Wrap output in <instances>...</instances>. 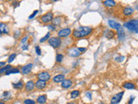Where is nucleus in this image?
Here are the masks:
<instances>
[{
  "instance_id": "f257e3e1",
  "label": "nucleus",
  "mask_w": 138,
  "mask_h": 104,
  "mask_svg": "<svg viewBox=\"0 0 138 104\" xmlns=\"http://www.w3.org/2000/svg\"><path fill=\"white\" fill-rule=\"evenodd\" d=\"M92 28L87 27V26H80V27L75 29L73 31V37L74 38H82L89 36L92 32Z\"/></svg>"
},
{
  "instance_id": "f03ea898",
  "label": "nucleus",
  "mask_w": 138,
  "mask_h": 104,
  "mask_svg": "<svg viewBox=\"0 0 138 104\" xmlns=\"http://www.w3.org/2000/svg\"><path fill=\"white\" fill-rule=\"evenodd\" d=\"M124 26L127 28L129 30L133 31L135 33H138V20H136V19H132V20H129V22L124 23Z\"/></svg>"
},
{
  "instance_id": "7ed1b4c3",
  "label": "nucleus",
  "mask_w": 138,
  "mask_h": 104,
  "mask_svg": "<svg viewBox=\"0 0 138 104\" xmlns=\"http://www.w3.org/2000/svg\"><path fill=\"white\" fill-rule=\"evenodd\" d=\"M48 44L55 49H58L61 46L62 40L60 37H52L48 39Z\"/></svg>"
},
{
  "instance_id": "20e7f679",
  "label": "nucleus",
  "mask_w": 138,
  "mask_h": 104,
  "mask_svg": "<svg viewBox=\"0 0 138 104\" xmlns=\"http://www.w3.org/2000/svg\"><path fill=\"white\" fill-rule=\"evenodd\" d=\"M53 18H54L53 12H52V11H48V12L45 13V14L41 16V21H42L43 24H48V23L52 22Z\"/></svg>"
},
{
  "instance_id": "39448f33",
  "label": "nucleus",
  "mask_w": 138,
  "mask_h": 104,
  "mask_svg": "<svg viewBox=\"0 0 138 104\" xmlns=\"http://www.w3.org/2000/svg\"><path fill=\"white\" fill-rule=\"evenodd\" d=\"M36 77H37L38 80L44 81V82H47V81L50 80L51 75H50V73L47 72V71H41L37 74Z\"/></svg>"
},
{
  "instance_id": "423d86ee",
  "label": "nucleus",
  "mask_w": 138,
  "mask_h": 104,
  "mask_svg": "<svg viewBox=\"0 0 138 104\" xmlns=\"http://www.w3.org/2000/svg\"><path fill=\"white\" fill-rule=\"evenodd\" d=\"M72 33V30L70 28H64L58 31V37L60 38H64V37H67L70 36Z\"/></svg>"
},
{
  "instance_id": "0eeeda50",
  "label": "nucleus",
  "mask_w": 138,
  "mask_h": 104,
  "mask_svg": "<svg viewBox=\"0 0 138 104\" xmlns=\"http://www.w3.org/2000/svg\"><path fill=\"white\" fill-rule=\"evenodd\" d=\"M124 94V92L122 91V92H120V93L116 94V95H115L114 96L111 98V104H118L119 103V102H121V100H122Z\"/></svg>"
},
{
  "instance_id": "6e6552de",
  "label": "nucleus",
  "mask_w": 138,
  "mask_h": 104,
  "mask_svg": "<svg viewBox=\"0 0 138 104\" xmlns=\"http://www.w3.org/2000/svg\"><path fill=\"white\" fill-rule=\"evenodd\" d=\"M32 69H33V63H29V64H27V65L23 66V67L21 69V73H22L23 75H28V74H29L31 72Z\"/></svg>"
},
{
  "instance_id": "1a4fd4ad",
  "label": "nucleus",
  "mask_w": 138,
  "mask_h": 104,
  "mask_svg": "<svg viewBox=\"0 0 138 104\" xmlns=\"http://www.w3.org/2000/svg\"><path fill=\"white\" fill-rule=\"evenodd\" d=\"M73 86V81L71 79H64L61 82V88L63 89H70Z\"/></svg>"
},
{
  "instance_id": "9d476101",
  "label": "nucleus",
  "mask_w": 138,
  "mask_h": 104,
  "mask_svg": "<svg viewBox=\"0 0 138 104\" xmlns=\"http://www.w3.org/2000/svg\"><path fill=\"white\" fill-rule=\"evenodd\" d=\"M47 87V82H44V81L38 80L35 82V89L38 90H42Z\"/></svg>"
},
{
  "instance_id": "9b49d317",
  "label": "nucleus",
  "mask_w": 138,
  "mask_h": 104,
  "mask_svg": "<svg viewBox=\"0 0 138 104\" xmlns=\"http://www.w3.org/2000/svg\"><path fill=\"white\" fill-rule=\"evenodd\" d=\"M134 11H135L132 7H130V6H126V7H124V9H123V14H124V16H129L134 14Z\"/></svg>"
},
{
  "instance_id": "f8f14e48",
  "label": "nucleus",
  "mask_w": 138,
  "mask_h": 104,
  "mask_svg": "<svg viewBox=\"0 0 138 104\" xmlns=\"http://www.w3.org/2000/svg\"><path fill=\"white\" fill-rule=\"evenodd\" d=\"M34 88H35V83H34V81L30 80V81H29L28 82H26V84H25V89H26V91H28V92L32 91V90L34 89Z\"/></svg>"
},
{
  "instance_id": "ddd939ff",
  "label": "nucleus",
  "mask_w": 138,
  "mask_h": 104,
  "mask_svg": "<svg viewBox=\"0 0 138 104\" xmlns=\"http://www.w3.org/2000/svg\"><path fill=\"white\" fill-rule=\"evenodd\" d=\"M0 32L2 34H9L10 33V29L8 27V25L4 23H0Z\"/></svg>"
},
{
  "instance_id": "4468645a",
  "label": "nucleus",
  "mask_w": 138,
  "mask_h": 104,
  "mask_svg": "<svg viewBox=\"0 0 138 104\" xmlns=\"http://www.w3.org/2000/svg\"><path fill=\"white\" fill-rule=\"evenodd\" d=\"M108 24H109V26L111 28V29L116 30L122 28L121 24H119L118 23L115 22V21H113V20H109V21H108Z\"/></svg>"
},
{
  "instance_id": "2eb2a0df",
  "label": "nucleus",
  "mask_w": 138,
  "mask_h": 104,
  "mask_svg": "<svg viewBox=\"0 0 138 104\" xmlns=\"http://www.w3.org/2000/svg\"><path fill=\"white\" fill-rule=\"evenodd\" d=\"M103 4L107 8H113L116 5V3L114 0H104Z\"/></svg>"
},
{
  "instance_id": "dca6fc26",
  "label": "nucleus",
  "mask_w": 138,
  "mask_h": 104,
  "mask_svg": "<svg viewBox=\"0 0 138 104\" xmlns=\"http://www.w3.org/2000/svg\"><path fill=\"white\" fill-rule=\"evenodd\" d=\"M68 54H69V56H70V57H79V56L81 54V52L79 50V49L73 48V49H70V50H69Z\"/></svg>"
},
{
  "instance_id": "f3484780",
  "label": "nucleus",
  "mask_w": 138,
  "mask_h": 104,
  "mask_svg": "<svg viewBox=\"0 0 138 104\" xmlns=\"http://www.w3.org/2000/svg\"><path fill=\"white\" fill-rule=\"evenodd\" d=\"M65 79V75H63V74H60V75H55V76L53 77V82H55V83H59V82H61L62 81Z\"/></svg>"
},
{
  "instance_id": "a211bd4d",
  "label": "nucleus",
  "mask_w": 138,
  "mask_h": 104,
  "mask_svg": "<svg viewBox=\"0 0 138 104\" xmlns=\"http://www.w3.org/2000/svg\"><path fill=\"white\" fill-rule=\"evenodd\" d=\"M62 23V17L61 16H55L54 17L53 20H52V24L55 26H58L60 25Z\"/></svg>"
},
{
  "instance_id": "6ab92c4d",
  "label": "nucleus",
  "mask_w": 138,
  "mask_h": 104,
  "mask_svg": "<svg viewBox=\"0 0 138 104\" xmlns=\"http://www.w3.org/2000/svg\"><path fill=\"white\" fill-rule=\"evenodd\" d=\"M123 87L126 89H136V85L132 82H126L123 84Z\"/></svg>"
},
{
  "instance_id": "aec40b11",
  "label": "nucleus",
  "mask_w": 138,
  "mask_h": 104,
  "mask_svg": "<svg viewBox=\"0 0 138 104\" xmlns=\"http://www.w3.org/2000/svg\"><path fill=\"white\" fill-rule=\"evenodd\" d=\"M36 102L38 104H45L47 102V95H42L38 96V98L36 99Z\"/></svg>"
},
{
  "instance_id": "412c9836",
  "label": "nucleus",
  "mask_w": 138,
  "mask_h": 104,
  "mask_svg": "<svg viewBox=\"0 0 138 104\" xmlns=\"http://www.w3.org/2000/svg\"><path fill=\"white\" fill-rule=\"evenodd\" d=\"M117 37L118 39H119L120 41H122L124 39V37H125V32H124V30H123V28H121V29L117 30Z\"/></svg>"
},
{
  "instance_id": "4be33fe9",
  "label": "nucleus",
  "mask_w": 138,
  "mask_h": 104,
  "mask_svg": "<svg viewBox=\"0 0 138 104\" xmlns=\"http://www.w3.org/2000/svg\"><path fill=\"white\" fill-rule=\"evenodd\" d=\"M11 69H12V66H11V64H8V65L2 67L1 69H0V75H4V74L5 75L6 72L9 71Z\"/></svg>"
},
{
  "instance_id": "5701e85b",
  "label": "nucleus",
  "mask_w": 138,
  "mask_h": 104,
  "mask_svg": "<svg viewBox=\"0 0 138 104\" xmlns=\"http://www.w3.org/2000/svg\"><path fill=\"white\" fill-rule=\"evenodd\" d=\"M12 86L15 89H22L24 87L23 82V81H19V82H16V83H12Z\"/></svg>"
},
{
  "instance_id": "b1692460",
  "label": "nucleus",
  "mask_w": 138,
  "mask_h": 104,
  "mask_svg": "<svg viewBox=\"0 0 138 104\" xmlns=\"http://www.w3.org/2000/svg\"><path fill=\"white\" fill-rule=\"evenodd\" d=\"M116 36V33L113 30H106L105 32V37L108 39H112L114 38V37Z\"/></svg>"
},
{
  "instance_id": "393cba45",
  "label": "nucleus",
  "mask_w": 138,
  "mask_h": 104,
  "mask_svg": "<svg viewBox=\"0 0 138 104\" xmlns=\"http://www.w3.org/2000/svg\"><path fill=\"white\" fill-rule=\"evenodd\" d=\"M21 70L19 69H17V68H14V69H11L9 70V71H7L5 73V75H11V74H17V73H19V72H20Z\"/></svg>"
},
{
  "instance_id": "a878e982",
  "label": "nucleus",
  "mask_w": 138,
  "mask_h": 104,
  "mask_svg": "<svg viewBox=\"0 0 138 104\" xmlns=\"http://www.w3.org/2000/svg\"><path fill=\"white\" fill-rule=\"evenodd\" d=\"M80 90H73V91L71 92V98L75 99V98H77V97L80 96Z\"/></svg>"
},
{
  "instance_id": "bb28decb",
  "label": "nucleus",
  "mask_w": 138,
  "mask_h": 104,
  "mask_svg": "<svg viewBox=\"0 0 138 104\" xmlns=\"http://www.w3.org/2000/svg\"><path fill=\"white\" fill-rule=\"evenodd\" d=\"M63 58H64V56L62 55V54H57L56 55V57H55V61H56V62H58V63H60V62H62V61H63Z\"/></svg>"
},
{
  "instance_id": "cd10ccee",
  "label": "nucleus",
  "mask_w": 138,
  "mask_h": 104,
  "mask_svg": "<svg viewBox=\"0 0 138 104\" xmlns=\"http://www.w3.org/2000/svg\"><path fill=\"white\" fill-rule=\"evenodd\" d=\"M49 38H50V32H47L42 39H40V43H41V44H42V43H45L46 41H47Z\"/></svg>"
},
{
  "instance_id": "c85d7f7f",
  "label": "nucleus",
  "mask_w": 138,
  "mask_h": 104,
  "mask_svg": "<svg viewBox=\"0 0 138 104\" xmlns=\"http://www.w3.org/2000/svg\"><path fill=\"white\" fill-rule=\"evenodd\" d=\"M16 53H12L11 55H10L9 56V57H8V60H7V62H9V63H11V62H12L13 61L16 59Z\"/></svg>"
},
{
  "instance_id": "c756f323",
  "label": "nucleus",
  "mask_w": 138,
  "mask_h": 104,
  "mask_svg": "<svg viewBox=\"0 0 138 104\" xmlns=\"http://www.w3.org/2000/svg\"><path fill=\"white\" fill-rule=\"evenodd\" d=\"M35 101L31 100V99H26L23 101V104H35Z\"/></svg>"
},
{
  "instance_id": "7c9ffc66",
  "label": "nucleus",
  "mask_w": 138,
  "mask_h": 104,
  "mask_svg": "<svg viewBox=\"0 0 138 104\" xmlns=\"http://www.w3.org/2000/svg\"><path fill=\"white\" fill-rule=\"evenodd\" d=\"M37 13H38V11H37V10H35V11H33L32 14H31L30 16H29V20H31V19L34 18V16H36V15H37Z\"/></svg>"
},
{
  "instance_id": "2f4dec72",
  "label": "nucleus",
  "mask_w": 138,
  "mask_h": 104,
  "mask_svg": "<svg viewBox=\"0 0 138 104\" xmlns=\"http://www.w3.org/2000/svg\"><path fill=\"white\" fill-rule=\"evenodd\" d=\"M35 52H36V54H37L38 56H41V55H42V50H41L40 47H39L38 45L35 46Z\"/></svg>"
},
{
  "instance_id": "473e14b6",
  "label": "nucleus",
  "mask_w": 138,
  "mask_h": 104,
  "mask_svg": "<svg viewBox=\"0 0 138 104\" xmlns=\"http://www.w3.org/2000/svg\"><path fill=\"white\" fill-rule=\"evenodd\" d=\"M47 28H48V30L50 31H54V30H56V26L53 25V24H49V25L47 26Z\"/></svg>"
},
{
  "instance_id": "72a5a7b5",
  "label": "nucleus",
  "mask_w": 138,
  "mask_h": 104,
  "mask_svg": "<svg viewBox=\"0 0 138 104\" xmlns=\"http://www.w3.org/2000/svg\"><path fill=\"white\" fill-rule=\"evenodd\" d=\"M28 39H29V37H28V36H25V37H23V39L21 40V43H22V44H24V43H25Z\"/></svg>"
},
{
  "instance_id": "f704fd0d",
  "label": "nucleus",
  "mask_w": 138,
  "mask_h": 104,
  "mask_svg": "<svg viewBox=\"0 0 138 104\" xmlns=\"http://www.w3.org/2000/svg\"><path fill=\"white\" fill-rule=\"evenodd\" d=\"M79 49V50L81 52V53H83V52H85V51H86V48H82V47H80V48H78Z\"/></svg>"
},
{
  "instance_id": "c9c22d12",
  "label": "nucleus",
  "mask_w": 138,
  "mask_h": 104,
  "mask_svg": "<svg viewBox=\"0 0 138 104\" xmlns=\"http://www.w3.org/2000/svg\"><path fill=\"white\" fill-rule=\"evenodd\" d=\"M86 96L88 97V99H89V100H91V99H92V94H91V92H86Z\"/></svg>"
},
{
  "instance_id": "e433bc0d",
  "label": "nucleus",
  "mask_w": 138,
  "mask_h": 104,
  "mask_svg": "<svg viewBox=\"0 0 138 104\" xmlns=\"http://www.w3.org/2000/svg\"><path fill=\"white\" fill-rule=\"evenodd\" d=\"M134 99H135L134 96L130 97V98H129V103H128V104H132L133 103V101H134Z\"/></svg>"
},
{
  "instance_id": "4c0bfd02",
  "label": "nucleus",
  "mask_w": 138,
  "mask_h": 104,
  "mask_svg": "<svg viewBox=\"0 0 138 104\" xmlns=\"http://www.w3.org/2000/svg\"><path fill=\"white\" fill-rule=\"evenodd\" d=\"M22 49H23V50H26V49H29V45H27V44H25V45H23L22 47Z\"/></svg>"
},
{
  "instance_id": "58836bf2",
  "label": "nucleus",
  "mask_w": 138,
  "mask_h": 104,
  "mask_svg": "<svg viewBox=\"0 0 138 104\" xmlns=\"http://www.w3.org/2000/svg\"><path fill=\"white\" fill-rule=\"evenodd\" d=\"M6 62H0V69L2 67H4V66H5Z\"/></svg>"
},
{
  "instance_id": "ea45409f",
  "label": "nucleus",
  "mask_w": 138,
  "mask_h": 104,
  "mask_svg": "<svg viewBox=\"0 0 138 104\" xmlns=\"http://www.w3.org/2000/svg\"><path fill=\"white\" fill-rule=\"evenodd\" d=\"M116 59H119V60H117L118 62H122V61H124V57H116Z\"/></svg>"
},
{
  "instance_id": "a19ab883",
  "label": "nucleus",
  "mask_w": 138,
  "mask_h": 104,
  "mask_svg": "<svg viewBox=\"0 0 138 104\" xmlns=\"http://www.w3.org/2000/svg\"><path fill=\"white\" fill-rule=\"evenodd\" d=\"M51 2H56V1H58V0H50Z\"/></svg>"
},
{
  "instance_id": "79ce46f5",
  "label": "nucleus",
  "mask_w": 138,
  "mask_h": 104,
  "mask_svg": "<svg viewBox=\"0 0 138 104\" xmlns=\"http://www.w3.org/2000/svg\"><path fill=\"white\" fill-rule=\"evenodd\" d=\"M0 104H5L4 102H0Z\"/></svg>"
},
{
  "instance_id": "37998d69",
  "label": "nucleus",
  "mask_w": 138,
  "mask_h": 104,
  "mask_svg": "<svg viewBox=\"0 0 138 104\" xmlns=\"http://www.w3.org/2000/svg\"><path fill=\"white\" fill-rule=\"evenodd\" d=\"M1 35H2V33H1V32H0V37H1Z\"/></svg>"
},
{
  "instance_id": "c03bdc74",
  "label": "nucleus",
  "mask_w": 138,
  "mask_h": 104,
  "mask_svg": "<svg viewBox=\"0 0 138 104\" xmlns=\"http://www.w3.org/2000/svg\"><path fill=\"white\" fill-rule=\"evenodd\" d=\"M67 104H73V103H67Z\"/></svg>"
},
{
  "instance_id": "a18cd8bd",
  "label": "nucleus",
  "mask_w": 138,
  "mask_h": 104,
  "mask_svg": "<svg viewBox=\"0 0 138 104\" xmlns=\"http://www.w3.org/2000/svg\"><path fill=\"white\" fill-rule=\"evenodd\" d=\"M98 1H103V0H98Z\"/></svg>"
},
{
  "instance_id": "49530a36",
  "label": "nucleus",
  "mask_w": 138,
  "mask_h": 104,
  "mask_svg": "<svg viewBox=\"0 0 138 104\" xmlns=\"http://www.w3.org/2000/svg\"><path fill=\"white\" fill-rule=\"evenodd\" d=\"M8 1H11V0H8Z\"/></svg>"
}]
</instances>
